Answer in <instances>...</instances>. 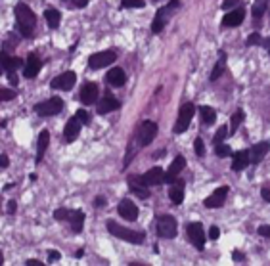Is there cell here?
Wrapping results in <instances>:
<instances>
[{"label":"cell","instance_id":"33","mask_svg":"<svg viewBox=\"0 0 270 266\" xmlns=\"http://www.w3.org/2000/svg\"><path fill=\"white\" fill-rule=\"evenodd\" d=\"M228 136V127L226 125H220L218 130L215 132V136H213V144H220V142H224V138Z\"/></svg>","mask_w":270,"mask_h":266},{"label":"cell","instance_id":"7","mask_svg":"<svg viewBox=\"0 0 270 266\" xmlns=\"http://www.w3.org/2000/svg\"><path fill=\"white\" fill-rule=\"evenodd\" d=\"M194 115H196V105L194 103H184L182 107H180V111H178V117H176V123H174V134H182L188 130L190 127V123H192Z\"/></svg>","mask_w":270,"mask_h":266},{"label":"cell","instance_id":"35","mask_svg":"<svg viewBox=\"0 0 270 266\" xmlns=\"http://www.w3.org/2000/svg\"><path fill=\"white\" fill-rule=\"evenodd\" d=\"M215 154H217L218 157H228V155H232V149H230V146H226L224 142H220V144H215Z\"/></svg>","mask_w":270,"mask_h":266},{"label":"cell","instance_id":"23","mask_svg":"<svg viewBox=\"0 0 270 266\" xmlns=\"http://www.w3.org/2000/svg\"><path fill=\"white\" fill-rule=\"evenodd\" d=\"M245 19V10L244 8H234L230 10L226 16L222 17V25L224 27H238L242 25V21Z\"/></svg>","mask_w":270,"mask_h":266},{"label":"cell","instance_id":"45","mask_svg":"<svg viewBox=\"0 0 270 266\" xmlns=\"http://www.w3.org/2000/svg\"><path fill=\"white\" fill-rule=\"evenodd\" d=\"M16 211H18V203H16V199H10L8 201V213L10 215H16Z\"/></svg>","mask_w":270,"mask_h":266},{"label":"cell","instance_id":"40","mask_svg":"<svg viewBox=\"0 0 270 266\" xmlns=\"http://www.w3.org/2000/svg\"><path fill=\"white\" fill-rule=\"evenodd\" d=\"M63 2H67L71 8H85L88 4V0H63Z\"/></svg>","mask_w":270,"mask_h":266},{"label":"cell","instance_id":"25","mask_svg":"<svg viewBox=\"0 0 270 266\" xmlns=\"http://www.w3.org/2000/svg\"><path fill=\"white\" fill-rule=\"evenodd\" d=\"M50 146V132L48 130H43L41 134H38V140H36V163H41L44 159V154H46V149Z\"/></svg>","mask_w":270,"mask_h":266},{"label":"cell","instance_id":"12","mask_svg":"<svg viewBox=\"0 0 270 266\" xmlns=\"http://www.w3.org/2000/svg\"><path fill=\"white\" fill-rule=\"evenodd\" d=\"M75 83H77V75H75L73 71H65V73L58 75L56 79H52L50 86H52L54 90H63V92H69L71 88L75 86Z\"/></svg>","mask_w":270,"mask_h":266},{"label":"cell","instance_id":"31","mask_svg":"<svg viewBox=\"0 0 270 266\" xmlns=\"http://www.w3.org/2000/svg\"><path fill=\"white\" fill-rule=\"evenodd\" d=\"M224 67H226V54L224 52H220V56H218V61L215 63V67H213V73H211V81H217L222 73H224Z\"/></svg>","mask_w":270,"mask_h":266},{"label":"cell","instance_id":"9","mask_svg":"<svg viewBox=\"0 0 270 266\" xmlns=\"http://www.w3.org/2000/svg\"><path fill=\"white\" fill-rule=\"evenodd\" d=\"M186 238L198 251L205 249V232L201 222H190L186 226Z\"/></svg>","mask_w":270,"mask_h":266},{"label":"cell","instance_id":"47","mask_svg":"<svg viewBox=\"0 0 270 266\" xmlns=\"http://www.w3.org/2000/svg\"><path fill=\"white\" fill-rule=\"evenodd\" d=\"M10 165V159H8V155H0V167H2V169H6V167H8Z\"/></svg>","mask_w":270,"mask_h":266},{"label":"cell","instance_id":"44","mask_svg":"<svg viewBox=\"0 0 270 266\" xmlns=\"http://www.w3.org/2000/svg\"><path fill=\"white\" fill-rule=\"evenodd\" d=\"M218 236H220L218 226H211V228H209V238H211V240H218Z\"/></svg>","mask_w":270,"mask_h":266},{"label":"cell","instance_id":"30","mask_svg":"<svg viewBox=\"0 0 270 266\" xmlns=\"http://www.w3.org/2000/svg\"><path fill=\"white\" fill-rule=\"evenodd\" d=\"M245 121V113L244 109H236V113L230 117V129H228V134H236L238 129H240V125Z\"/></svg>","mask_w":270,"mask_h":266},{"label":"cell","instance_id":"38","mask_svg":"<svg viewBox=\"0 0 270 266\" xmlns=\"http://www.w3.org/2000/svg\"><path fill=\"white\" fill-rule=\"evenodd\" d=\"M262 44V36L259 33H251L247 36V46H261Z\"/></svg>","mask_w":270,"mask_h":266},{"label":"cell","instance_id":"8","mask_svg":"<svg viewBox=\"0 0 270 266\" xmlns=\"http://www.w3.org/2000/svg\"><path fill=\"white\" fill-rule=\"evenodd\" d=\"M63 109V100L61 98H48L44 102H38L35 105V113L38 117H54Z\"/></svg>","mask_w":270,"mask_h":266},{"label":"cell","instance_id":"46","mask_svg":"<svg viewBox=\"0 0 270 266\" xmlns=\"http://www.w3.org/2000/svg\"><path fill=\"white\" fill-rule=\"evenodd\" d=\"M105 203H107V199H105L104 196H98V198L94 199V207H98V209L105 207Z\"/></svg>","mask_w":270,"mask_h":266},{"label":"cell","instance_id":"48","mask_svg":"<svg viewBox=\"0 0 270 266\" xmlns=\"http://www.w3.org/2000/svg\"><path fill=\"white\" fill-rule=\"evenodd\" d=\"M232 258H234L236 262H242V260L245 258V255L244 253H240V251H234V253H232Z\"/></svg>","mask_w":270,"mask_h":266},{"label":"cell","instance_id":"43","mask_svg":"<svg viewBox=\"0 0 270 266\" xmlns=\"http://www.w3.org/2000/svg\"><path fill=\"white\" fill-rule=\"evenodd\" d=\"M60 257H61V255L56 249L48 251V262H56V260H60Z\"/></svg>","mask_w":270,"mask_h":266},{"label":"cell","instance_id":"52","mask_svg":"<svg viewBox=\"0 0 270 266\" xmlns=\"http://www.w3.org/2000/svg\"><path fill=\"white\" fill-rule=\"evenodd\" d=\"M2 262H4V257H2V253H0V264H2Z\"/></svg>","mask_w":270,"mask_h":266},{"label":"cell","instance_id":"16","mask_svg":"<svg viewBox=\"0 0 270 266\" xmlns=\"http://www.w3.org/2000/svg\"><path fill=\"white\" fill-rule=\"evenodd\" d=\"M184 167H186V159H184L182 155H176L173 159V163H171V167L167 169V172H163V182H171L176 180L178 178V174L184 171Z\"/></svg>","mask_w":270,"mask_h":266},{"label":"cell","instance_id":"39","mask_svg":"<svg viewBox=\"0 0 270 266\" xmlns=\"http://www.w3.org/2000/svg\"><path fill=\"white\" fill-rule=\"evenodd\" d=\"M194 149H196V155H198V157H203V155H205V144H203V140H201V138H196V142H194Z\"/></svg>","mask_w":270,"mask_h":266},{"label":"cell","instance_id":"20","mask_svg":"<svg viewBox=\"0 0 270 266\" xmlns=\"http://www.w3.org/2000/svg\"><path fill=\"white\" fill-rule=\"evenodd\" d=\"M117 213L125 218V220H136L138 218V207L132 203L131 199H121L117 205Z\"/></svg>","mask_w":270,"mask_h":266},{"label":"cell","instance_id":"34","mask_svg":"<svg viewBox=\"0 0 270 266\" xmlns=\"http://www.w3.org/2000/svg\"><path fill=\"white\" fill-rule=\"evenodd\" d=\"M14 98H18V92H16V90L0 88V102H12Z\"/></svg>","mask_w":270,"mask_h":266},{"label":"cell","instance_id":"10","mask_svg":"<svg viewBox=\"0 0 270 266\" xmlns=\"http://www.w3.org/2000/svg\"><path fill=\"white\" fill-rule=\"evenodd\" d=\"M117 60V52L115 50H104V52H96L88 58V67L90 69H102V67H109L113 61Z\"/></svg>","mask_w":270,"mask_h":266},{"label":"cell","instance_id":"41","mask_svg":"<svg viewBox=\"0 0 270 266\" xmlns=\"http://www.w3.org/2000/svg\"><path fill=\"white\" fill-rule=\"evenodd\" d=\"M236 6H240V0H224L220 8L222 10H234Z\"/></svg>","mask_w":270,"mask_h":266},{"label":"cell","instance_id":"21","mask_svg":"<svg viewBox=\"0 0 270 266\" xmlns=\"http://www.w3.org/2000/svg\"><path fill=\"white\" fill-rule=\"evenodd\" d=\"M127 81V75L121 67H111L107 73H105V83L107 86H113V88H121Z\"/></svg>","mask_w":270,"mask_h":266},{"label":"cell","instance_id":"13","mask_svg":"<svg viewBox=\"0 0 270 266\" xmlns=\"http://www.w3.org/2000/svg\"><path fill=\"white\" fill-rule=\"evenodd\" d=\"M98 96H100V88H98L96 83L88 81L83 85L81 92H79V100L85 103V105H94L98 102Z\"/></svg>","mask_w":270,"mask_h":266},{"label":"cell","instance_id":"19","mask_svg":"<svg viewBox=\"0 0 270 266\" xmlns=\"http://www.w3.org/2000/svg\"><path fill=\"white\" fill-rule=\"evenodd\" d=\"M226 198H228V186H220V188H217L211 194L209 198H205L203 205L207 207V209H217V207L224 205Z\"/></svg>","mask_w":270,"mask_h":266},{"label":"cell","instance_id":"2","mask_svg":"<svg viewBox=\"0 0 270 266\" xmlns=\"http://www.w3.org/2000/svg\"><path fill=\"white\" fill-rule=\"evenodd\" d=\"M54 218L60 220V222L69 224L73 234H81L83 232V228H85V218H87V215H85L81 209H73V211H71V209L61 207V209H56V211H54Z\"/></svg>","mask_w":270,"mask_h":266},{"label":"cell","instance_id":"32","mask_svg":"<svg viewBox=\"0 0 270 266\" xmlns=\"http://www.w3.org/2000/svg\"><path fill=\"white\" fill-rule=\"evenodd\" d=\"M268 10V0H255V6H253V16L262 17Z\"/></svg>","mask_w":270,"mask_h":266},{"label":"cell","instance_id":"15","mask_svg":"<svg viewBox=\"0 0 270 266\" xmlns=\"http://www.w3.org/2000/svg\"><path fill=\"white\" fill-rule=\"evenodd\" d=\"M41 69H43V60L36 56V54H29L27 56V61L25 65H23V77L25 79H35L38 73H41Z\"/></svg>","mask_w":270,"mask_h":266},{"label":"cell","instance_id":"37","mask_svg":"<svg viewBox=\"0 0 270 266\" xmlns=\"http://www.w3.org/2000/svg\"><path fill=\"white\" fill-rule=\"evenodd\" d=\"M75 117H77L83 125H90V113H88L87 109H77V111H75Z\"/></svg>","mask_w":270,"mask_h":266},{"label":"cell","instance_id":"36","mask_svg":"<svg viewBox=\"0 0 270 266\" xmlns=\"http://www.w3.org/2000/svg\"><path fill=\"white\" fill-rule=\"evenodd\" d=\"M144 0H121V8H144Z\"/></svg>","mask_w":270,"mask_h":266},{"label":"cell","instance_id":"6","mask_svg":"<svg viewBox=\"0 0 270 266\" xmlns=\"http://www.w3.org/2000/svg\"><path fill=\"white\" fill-rule=\"evenodd\" d=\"M178 8H180V2H178V0H171L167 6L157 10L156 17H153V23H151V31H153V33H161V31L165 29L169 17L173 16Z\"/></svg>","mask_w":270,"mask_h":266},{"label":"cell","instance_id":"49","mask_svg":"<svg viewBox=\"0 0 270 266\" xmlns=\"http://www.w3.org/2000/svg\"><path fill=\"white\" fill-rule=\"evenodd\" d=\"M261 196L264 201H270V192H268V186H264V188L261 189Z\"/></svg>","mask_w":270,"mask_h":266},{"label":"cell","instance_id":"28","mask_svg":"<svg viewBox=\"0 0 270 266\" xmlns=\"http://www.w3.org/2000/svg\"><path fill=\"white\" fill-rule=\"evenodd\" d=\"M200 117H201V125H213L217 121V113H215V109L211 105H201Z\"/></svg>","mask_w":270,"mask_h":266},{"label":"cell","instance_id":"29","mask_svg":"<svg viewBox=\"0 0 270 266\" xmlns=\"http://www.w3.org/2000/svg\"><path fill=\"white\" fill-rule=\"evenodd\" d=\"M44 19H46V23H48L50 29H58V27H60V21H61V14L58 12V10L48 8L46 12H44Z\"/></svg>","mask_w":270,"mask_h":266},{"label":"cell","instance_id":"14","mask_svg":"<svg viewBox=\"0 0 270 266\" xmlns=\"http://www.w3.org/2000/svg\"><path fill=\"white\" fill-rule=\"evenodd\" d=\"M129 189L140 199H148L149 198V186H146V182L142 180V174H131L129 176Z\"/></svg>","mask_w":270,"mask_h":266},{"label":"cell","instance_id":"26","mask_svg":"<svg viewBox=\"0 0 270 266\" xmlns=\"http://www.w3.org/2000/svg\"><path fill=\"white\" fill-rule=\"evenodd\" d=\"M163 172L165 171L161 167H153L146 174H142V180L146 182V186H159L163 184Z\"/></svg>","mask_w":270,"mask_h":266},{"label":"cell","instance_id":"50","mask_svg":"<svg viewBox=\"0 0 270 266\" xmlns=\"http://www.w3.org/2000/svg\"><path fill=\"white\" fill-rule=\"evenodd\" d=\"M27 264L29 266H41L43 262H41V260H35V258H29V260H27Z\"/></svg>","mask_w":270,"mask_h":266},{"label":"cell","instance_id":"27","mask_svg":"<svg viewBox=\"0 0 270 266\" xmlns=\"http://www.w3.org/2000/svg\"><path fill=\"white\" fill-rule=\"evenodd\" d=\"M232 171L240 172L244 171L245 167L249 165V159H247V149H240V151H236V154H232Z\"/></svg>","mask_w":270,"mask_h":266},{"label":"cell","instance_id":"42","mask_svg":"<svg viewBox=\"0 0 270 266\" xmlns=\"http://www.w3.org/2000/svg\"><path fill=\"white\" fill-rule=\"evenodd\" d=\"M257 232H259L261 238H266V240H268L270 238V226L268 224H262V226H259V230H257Z\"/></svg>","mask_w":270,"mask_h":266},{"label":"cell","instance_id":"1","mask_svg":"<svg viewBox=\"0 0 270 266\" xmlns=\"http://www.w3.org/2000/svg\"><path fill=\"white\" fill-rule=\"evenodd\" d=\"M14 14H16V27H18L19 34L25 36V39H31L36 27L35 12L29 8L27 4L19 2V4H16V8H14Z\"/></svg>","mask_w":270,"mask_h":266},{"label":"cell","instance_id":"24","mask_svg":"<svg viewBox=\"0 0 270 266\" xmlns=\"http://www.w3.org/2000/svg\"><path fill=\"white\" fill-rule=\"evenodd\" d=\"M184 180H173L169 188V199L173 201V205H182L184 201Z\"/></svg>","mask_w":270,"mask_h":266},{"label":"cell","instance_id":"4","mask_svg":"<svg viewBox=\"0 0 270 266\" xmlns=\"http://www.w3.org/2000/svg\"><path fill=\"white\" fill-rule=\"evenodd\" d=\"M157 130H159L157 123H153V121H142L138 125V129H136V132H134L132 140L136 142L138 147H146L153 142V138L157 136Z\"/></svg>","mask_w":270,"mask_h":266},{"label":"cell","instance_id":"51","mask_svg":"<svg viewBox=\"0 0 270 266\" xmlns=\"http://www.w3.org/2000/svg\"><path fill=\"white\" fill-rule=\"evenodd\" d=\"M83 255H85V249H79L77 253H75V257H77V258H81Z\"/></svg>","mask_w":270,"mask_h":266},{"label":"cell","instance_id":"3","mask_svg":"<svg viewBox=\"0 0 270 266\" xmlns=\"http://www.w3.org/2000/svg\"><path fill=\"white\" fill-rule=\"evenodd\" d=\"M105 228H107V232L111 234V236H115V238H119L123 241H129L132 245H142L146 241V234L144 232H136V230H131V228H125V226H121L115 220H109V222L105 224Z\"/></svg>","mask_w":270,"mask_h":266},{"label":"cell","instance_id":"17","mask_svg":"<svg viewBox=\"0 0 270 266\" xmlns=\"http://www.w3.org/2000/svg\"><path fill=\"white\" fill-rule=\"evenodd\" d=\"M81 129H83V123L73 115L67 123H65V129H63V140H65V144H71V142H75L81 134Z\"/></svg>","mask_w":270,"mask_h":266},{"label":"cell","instance_id":"18","mask_svg":"<svg viewBox=\"0 0 270 266\" xmlns=\"http://www.w3.org/2000/svg\"><path fill=\"white\" fill-rule=\"evenodd\" d=\"M268 140H264V142H259V144H255L247 149V159H249V163L251 165H257L261 163L262 159H264V155L268 154Z\"/></svg>","mask_w":270,"mask_h":266},{"label":"cell","instance_id":"5","mask_svg":"<svg viewBox=\"0 0 270 266\" xmlns=\"http://www.w3.org/2000/svg\"><path fill=\"white\" fill-rule=\"evenodd\" d=\"M156 232L159 238H165V240H173V238H176V232H178V222H176V218L171 215L157 216Z\"/></svg>","mask_w":270,"mask_h":266},{"label":"cell","instance_id":"22","mask_svg":"<svg viewBox=\"0 0 270 266\" xmlns=\"http://www.w3.org/2000/svg\"><path fill=\"white\" fill-rule=\"evenodd\" d=\"M0 65L4 67L6 73H12V71H18L23 65V61L19 60V58H16V56H10L6 50H2L0 52Z\"/></svg>","mask_w":270,"mask_h":266},{"label":"cell","instance_id":"11","mask_svg":"<svg viewBox=\"0 0 270 266\" xmlns=\"http://www.w3.org/2000/svg\"><path fill=\"white\" fill-rule=\"evenodd\" d=\"M121 107V102L115 98L109 90H105L104 96L102 98H98V102H96V111L98 115H107V113H111L115 111V109H119Z\"/></svg>","mask_w":270,"mask_h":266}]
</instances>
